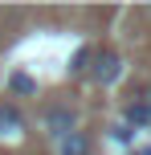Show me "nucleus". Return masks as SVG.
Here are the masks:
<instances>
[{"label": "nucleus", "instance_id": "obj_1", "mask_svg": "<svg viewBox=\"0 0 151 155\" xmlns=\"http://www.w3.org/2000/svg\"><path fill=\"white\" fill-rule=\"evenodd\" d=\"M41 127H45V135L49 139H65L70 131H78V110L74 106H49L45 114H41Z\"/></svg>", "mask_w": 151, "mask_h": 155}, {"label": "nucleus", "instance_id": "obj_2", "mask_svg": "<svg viewBox=\"0 0 151 155\" xmlns=\"http://www.w3.org/2000/svg\"><path fill=\"white\" fill-rule=\"evenodd\" d=\"M90 78H94L98 86H114L123 78V57L110 53V49H102V53H94V65H90Z\"/></svg>", "mask_w": 151, "mask_h": 155}, {"label": "nucleus", "instance_id": "obj_3", "mask_svg": "<svg viewBox=\"0 0 151 155\" xmlns=\"http://www.w3.org/2000/svg\"><path fill=\"white\" fill-rule=\"evenodd\" d=\"M123 114H127V127H135V131H151V90L139 94V98H131Z\"/></svg>", "mask_w": 151, "mask_h": 155}, {"label": "nucleus", "instance_id": "obj_4", "mask_svg": "<svg viewBox=\"0 0 151 155\" xmlns=\"http://www.w3.org/2000/svg\"><path fill=\"white\" fill-rule=\"evenodd\" d=\"M21 135H25V114L4 102L0 106V139H21Z\"/></svg>", "mask_w": 151, "mask_h": 155}, {"label": "nucleus", "instance_id": "obj_5", "mask_svg": "<svg viewBox=\"0 0 151 155\" xmlns=\"http://www.w3.org/2000/svg\"><path fill=\"white\" fill-rule=\"evenodd\" d=\"M57 155H90V135L86 131H70L65 139H57Z\"/></svg>", "mask_w": 151, "mask_h": 155}, {"label": "nucleus", "instance_id": "obj_6", "mask_svg": "<svg viewBox=\"0 0 151 155\" xmlns=\"http://www.w3.org/2000/svg\"><path fill=\"white\" fill-rule=\"evenodd\" d=\"M94 53L98 49H78V53H74V61H70V74H90V65H94Z\"/></svg>", "mask_w": 151, "mask_h": 155}, {"label": "nucleus", "instance_id": "obj_7", "mask_svg": "<svg viewBox=\"0 0 151 155\" xmlns=\"http://www.w3.org/2000/svg\"><path fill=\"white\" fill-rule=\"evenodd\" d=\"M8 90H12V94H37V82H33V74L16 70L12 78H8Z\"/></svg>", "mask_w": 151, "mask_h": 155}, {"label": "nucleus", "instance_id": "obj_8", "mask_svg": "<svg viewBox=\"0 0 151 155\" xmlns=\"http://www.w3.org/2000/svg\"><path fill=\"white\" fill-rule=\"evenodd\" d=\"M110 143H119V147H131V143H135V127L114 123V127H110Z\"/></svg>", "mask_w": 151, "mask_h": 155}, {"label": "nucleus", "instance_id": "obj_9", "mask_svg": "<svg viewBox=\"0 0 151 155\" xmlns=\"http://www.w3.org/2000/svg\"><path fill=\"white\" fill-rule=\"evenodd\" d=\"M131 155H151V147H143V151H131Z\"/></svg>", "mask_w": 151, "mask_h": 155}]
</instances>
